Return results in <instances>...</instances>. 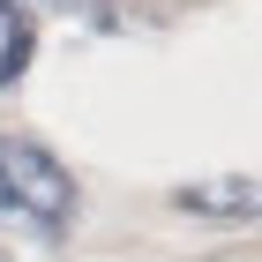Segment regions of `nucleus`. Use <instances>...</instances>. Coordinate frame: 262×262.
<instances>
[{"mask_svg":"<svg viewBox=\"0 0 262 262\" xmlns=\"http://www.w3.org/2000/svg\"><path fill=\"white\" fill-rule=\"evenodd\" d=\"M0 225L38 232V240H60L75 225V180L45 142L0 135Z\"/></svg>","mask_w":262,"mask_h":262,"instance_id":"1","label":"nucleus"},{"mask_svg":"<svg viewBox=\"0 0 262 262\" xmlns=\"http://www.w3.org/2000/svg\"><path fill=\"white\" fill-rule=\"evenodd\" d=\"M30 53H38V23H30V8H23V0H0V90L23 82Z\"/></svg>","mask_w":262,"mask_h":262,"instance_id":"2","label":"nucleus"},{"mask_svg":"<svg viewBox=\"0 0 262 262\" xmlns=\"http://www.w3.org/2000/svg\"><path fill=\"white\" fill-rule=\"evenodd\" d=\"M180 210H202V217H255V210H262V187H247V180L180 187Z\"/></svg>","mask_w":262,"mask_h":262,"instance_id":"3","label":"nucleus"}]
</instances>
